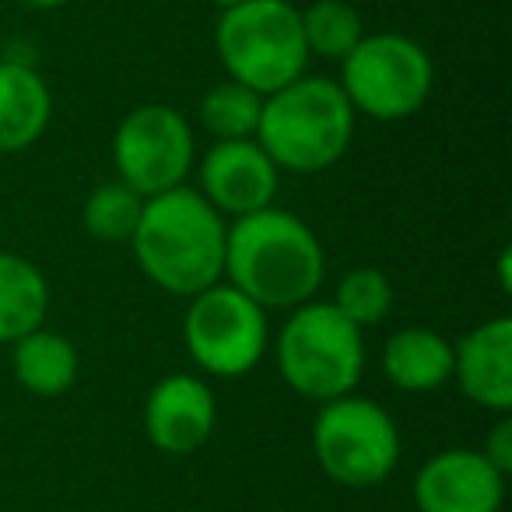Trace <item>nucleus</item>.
<instances>
[{
    "label": "nucleus",
    "mask_w": 512,
    "mask_h": 512,
    "mask_svg": "<svg viewBox=\"0 0 512 512\" xmlns=\"http://www.w3.org/2000/svg\"><path fill=\"white\" fill-rule=\"evenodd\" d=\"M484 456H488V463L498 470V474H509L512 470V421L502 418L495 425V432L488 435V442H484Z\"/></svg>",
    "instance_id": "obj_22"
},
{
    "label": "nucleus",
    "mask_w": 512,
    "mask_h": 512,
    "mask_svg": "<svg viewBox=\"0 0 512 512\" xmlns=\"http://www.w3.org/2000/svg\"><path fill=\"white\" fill-rule=\"evenodd\" d=\"M200 193L214 211L232 218L264 211L278 193V165L256 137L218 141L200 162Z\"/></svg>",
    "instance_id": "obj_10"
},
{
    "label": "nucleus",
    "mask_w": 512,
    "mask_h": 512,
    "mask_svg": "<svg viewBox=\"0 0 512 512\" xmlns=\"http://www.w3.org/2000/svg\"><path fill=\"white\" fill-rule=\"evenodd\" d=\"M334 306L355 327H372V323L386 320V313L393 309V285L383 271L358 267V271L344 274V281L337 285Z\"/></svg>",
    "instance_id": "obj_21"
},
{
    "label": "nucleus",
    "mask_w": 512,
    "mask_h": 512,
    "mask_svg": "<svg viewBox=\"0 0 512 512\" xmlns=\"http://www.w3.org/2000/svg\"><path fill=\"white\" fill-rule=\"evenodd\" d=\"M274 358L281 379L299 397L323 404L348 397L365 369L362 327H355L334 302H306L281 327Z\"/></svg>",
    "instance_id": "obj_5"
},
{
    "label": "nucleus",
    "mask_w": 512,
    "mask_h": 512,
    "mask_svg": "<svg viewBox=\"0 0 512 512\" xmlns=\"http://www.w3.org/2000/svg\"><path fill=\"white\" fill-rule=\"evenodd\" d=\"M144 211V197L137 190H130L127 183H102L99 190L88 193L85 211H81V221H85L88 235L102 242H130L134 239V228L141 221Z\"/></svg>",
    "instance_id": "obj_20"
},
{
    "label": "nucleus",
    "mask_w": 512,
    "mask_h": 512,
    "mask_svg": "<svg viewBox=\"0 0 512 512\" xmlns=\"http://www.w3.org/2000/svg\"><path fill=\"white\" fill-rule=\"evenodd\" d=\"M214 397L197 376H165L144 404V432L162 453L186 456L200 449L214 432Z\"/></svg>",
    "instance_id": "obj_12"
},
{
    "label": "nucleus",
    "mask_w": 512,
    "mask_h": 512,
    "mask_svg": "<svg viewBox=\"0 0 512 512\" xmlns=\"http://www.w3.org/2000/svg\"><path fill=\"white\" fill-rule=\"evenodd\" d=\"M260 109H264V95L228 78L200 99V123L218 141H246V137H256Z\"/></svg>",
    "instance_id": "obj_19"
},
{
    "label": "nucleus",
    "mask_w": 512,
    "mask_h": 512,
    "mask_svg": "<svg viewBox=\"0 0 512 512\" xmlns=\"http://www.w3.org/2000/svg\"><path fill=\"white\" fill-rule=\"evenodd\" d=\"M50 288L36 264L18 253H0V344L43 327Z\"/></svg>",
    "instance_id": "obj_17"
},
{
    "label": "nucleus",
    "mask_w": 512,
    "mask_h": 512,
    "mask_svg": "<svg viewBox=\"0 0 512 512\" xmlns=\"http://www.w3.org/2000/svg\"><path fill=\"white\" fill-rule=\"evenodd\" d=\"M18 4L29 11H57V8H64V4H71V0H18Z\"/></svg>",
    "instance_id": "obj_23"
},
{
    "label": "nucleus",
    "mask_w": 512,
    "mask_h": 512,
    "mask_svg": "<svg viewBox=\"0 0 512 512\" xmlns=\"http://www.w3.org/2000/svg\"><path fill=\"white\" fill-rule=\"evenodd\" d=\"M15 379L32 397H60L78 379V351L64 334L32 330L15 341Z\"/></svg>",
    "instance_id": "obj_16"
},
{
    "label": "nucleus",
    "mask_w": 512,
    "mask_h": 512,
    "mask_svg": "<svg viewBox=\"0 0 512 512\" xmlns=\"http://www.w3.org/2000/svg\"><path fill=\"white\" fill-rule=\"evenodd\" d=\"M113 162L120 183L144 200L183 186L193 169V130L176 109L141 106L116 127Z\"/></svg>",
    "instance_id": "obj_9"
},
{
    "label": "nucleus",
    "mask_w": 512,
    "mask_h": 512,
    "mask_svg": "<svg viewBox=\"0 0 512 512\" xmlns=\"http://www.w3.org/2000/svg\"><path fill=\"white\" fill-rule=\"evenodd\" d=\"M299 22L309 57L344 60L365 39L362 15L344 0H316L306 11H299Z\"/></svg>",
    "instance_id": "obj_18"
},
{
    "label": "nucleus",
    "mask_w": 512,
    "mask_h": 512,
    "mask_svg": "<svg viewBox=\"0 0 512 512\" xmlns=\"http://www.w3.org/2000/svg\"><path fill=\"white\" fill-rule=\"evenodd\" d=\"M505 474L477 449H442L414 477L418 512H498Z\"/></svg>",
    "instance_id": "obj_11"
},
{
    "label": "nucleus",
    "mask_w": 512,
    "mask_h": 512,
    "mask_svg": "<svg viewBox=\"0 0 512 512\" xmlns=\"http://www.w3.org/2000/svg\"><path fill=\"white\" fill-rule=\"evenodd\" d=\"M313 449L323 474L344 488H372L400 460V432L379 404L365 397L327 400L316 414Z\"/></svg>",
    "instance_id": "obj_7"
},
{
    "label": "nucleus",
    "mask_w": 512,
    "mask_h": 512,
    "mask_svg": "<svg viewBox=\"0 0 512 512\" xmlns=\"http://www.w3.org/2000/svg\"><path fill=\"white\" fill-rule=\"evenodd\" d=\"M383 372L397 390L428 393L453 379V344L425 327H407L386 341Z\"/></svg>",
    "instance_id": "obj_15"
},
{
    "label": "nucleus",
    "mask_w": 512,
    "mask_h": 512,
    "mask_svg": "<svg viewBox=\"0 0 512 512\" xmlns=\"http://www.w3.org/2000/svg\"><path fill=\"white\" fill-rule=\"evenodd\" d=\"M211 4H218V8L225 11V8H232V4H242V0H211Z\"/></svg>",
    "instance_id": "obj_24"
},
{
    "label": "nucleus",
    "mask_w": 512,
    "mask_h": 512,
    "mask_svg": "<svg viewBox=\"0 0 512 512\" xmlns=\"http://www.w3.org/2000/svg\"><path fill=\"white\" fill-rule=\"evenodd\" d=\"M341 92L355 113L372 120H404L414 116L432 95V60L414 39L400 32H376L365 36L348 57L341 60Z\"/></svg>",
    "instance_id": "obj_6"
},
{
    "label": "nucleus",
    "mask_w": 512,
    "mask_h": 512,
    "mask_svg": "<svg viewBox=\"0 0 512 512\" xmlns=\"http://www.w3.org/2000/svg\"><path fill=\"white\" fill-rule=\"evenodd\" d=\"M453 376L474 404L505 414L512 407V320L498 316L453 348Z\"/></svg>",
    "instance_id": "obj_13"
},
{
    "label": "nucleus",
    "mask_w": 512,
    "mask_h": 512,
    "mask_svg": "<svg viewBox=\"0 0 512 512\" xmlns=\"http://www.w3.org/2000/svg\"><path fill=\"white\" fill-rule=\"evenodd\" d=\"M53 99L36 67L0 60V155L25 151L46 134Z\"/></svg>",
    "instance_id": "obj_14"
},
{
    "label": "nucleus",
    "mask_w": 512,
    "mask_h": 512,
    "mask_svg": "<svg viewBox=\"0 0 512 512\" xmlns=\"http://www.w3.org/2000/svg\"><path fill=\"white\" fill-rule=\"evenodd\" d=\"M327 256L302 218L278 207L242 214L225 235V278L260 309H299L316 295Z\"/></svg>",
    "instance_id": "obj_1"
},
{
    "label": "nucleus",
    "mask_w": 512,
    "mask_h": 512,
    "mask_svg": "<svg viewBox=\"0 0 512 512\" xmlns=\"http://www.w3.org/2000/svg\"><path fill=\"white\" fill-rule=\"evenodd\" d=\"M228 225L200 190L176 186L144 200L134 228V256L162 292L193 299L225 278Z\"/></svg>",
    "instance_id": "obj_2"
},
{
    "label": "nucleus",
    "mask_w": 512,
    "mask_h": 512,
    "mask_svg": "<svg viewBox=\"0 0 512 512\" xmlns=\"http://www.w3.org/2000/svg\"><path fill=\"white\" fill-rule=\"evenodd\" d=\"M355 134V109L330 78H295L264 99L256 144L278 169L323 172L348 151Z\"/></svg>",
    "instance_id": "obj_3"
},
{
    "label": "nucleus",
    "mask_w": 512,
    "mask_h": 512,
    "mask_svg": "<svg viewBox=\"0 0 512 512\" xmlns=\"http://www.w3.org/2000/svg\"><path fill=\"white\" fill-rule=\"evenodd\" d=\"M190 358L221 379L246 376L267 351V313L232 285H211L190 299L183 320Z\"/></svg>",
    "instance_id": "obj_8"
},
{
    "label": "nucleus",
    "mask_w": 512,
    "mask_h": 512,
    "mask_svg": "<svg viewBox=\"0 0 512 512\" xmlns=\"http://www.w3.org/2000/svg\"><path fill=\"white\" fill-rule=\"evenodd\" d=\"M214 46L228 78L264 99L302 78L309 64L299 8L288 0H242L225 8Z\"/></svg>",
    "instance_id": "obj_4"
}]
</instances>
